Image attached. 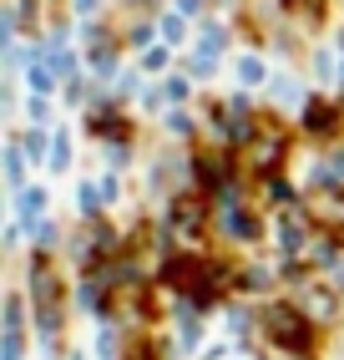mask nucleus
Returning a JSON list of instances; mask_svg holds the SVG:
<instances>
[{
  "label": "nucleus",
  "instance_id": "nucleus-1",
  "mask_svg": "<svg viewBox=\"0 0 344 360\" xmlns=\"http://www.w3.org/2000/svg\"><path fill=\"white\" fill-rule=\"evenodd\" d=\"M263 325H268V340L274 345H284V350H309V340H314V330H309V320L299 315V309H289V304H274L263 315Z\"/></svg>",
  "mask_w": 344,
  "mask_h": 360
},
{
  "label": "nucleus",
  "instance_id": "nucleus-2",
  "mask_svg": "<svg viewBox=\"0 0 344 360\" xmlns=\"http://www.w3.org/2000/svg\"><path fill=\"white\" fill-rule=\"evenodd\" d=\"M309 127H314V137H329V127H334V112H329L324 102H314V107H309Z\"/></svg>",
  "mask_w": 344,
  "mask_h": 360
},
{
  "label": "nucleus",
  "instance_id": "nucleus-3",
  "mask_svg": "<svg viewBox=\"0 0 344 360\" xmlns=\"http://www.w3.org/2000/svg\"><path fill=\"white\" fill-rule=\"evenodd\" d=\"M228 229H233V238H253V233H258V224L249 219V213H233V219H228Z\"/></svg>",
  "mask_w": 344,
  "mask_h": 360
}]
</instances>
